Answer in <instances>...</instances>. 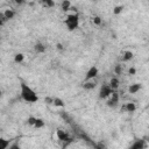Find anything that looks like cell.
Segmentation results:
<instances>
[{"label":"cell","instance_id":"obj_11","mask_svg":"<svg viewBox=\"0 0 149 149\" xmlns=\"http://www.w3.org/2000/svg\"><path fill=\"white\" fill-rule=\"evenodd\" d=\"M45 50H47V47L42 42H37V43L34 44V51L36 54H43Z\"/></svg>","mask_w":149,"mask_h":149},{"label":"cell","instance_id":"obj_23","mask_svg":"<svg viewBox=\"0 0 149 149\" xmlns=\"http://www.w3.org/2000/svg\"><path fill=\"white\" fill-rule=\"evenodd\" d=\"M92 21H93V23H94L95 26H101V23H102V19H101L100 16H98V15L93 16V17H92Z\"/></svg>","mask_w":149,"mask_h":149},{"label":"cell","instance_id":"obj_16","mask_svg":"<svg viewBox=\"0 0 149 149\" xmlns=\"http://www.w3.org/2000/svg\"><path fill=\"white\" fill-rule=\"evenodd\" d=\"M10 140H7V139H3L1 137L0 139V149H8V147L10 146Z\"/></svg>","mask_w":149,"mask_h":149},{"label":"cell","instance_id":"obj_3","mask_svg":"<svg viewBox=\"0 0 149 149\" xmlns=\"http://www.w3.org/2000/svg\"><path fill=\"white\" fill-rule=\"evenodd\" d=\"M113 92H114V90L109 86V84H102L100 90H99V98L100 99H108Z\"/></svg>","mask_w":149,"mask_h":149},{"label":"cell","instance_id":"obj_15","mask_svg":"<svg viewBox=\"0 0 149 149\" xmlns=\"http://www.w3.org/2000/svg\"><path fill=\"white\" fill-rule=\"evenodd\" d=\"M52 105L56 106V107H61V108L65 107V102H64V100L61 99V98H58V97H55V98H54V102H52Z\"/></svg>","mask_w":149,"mask_h":149},{"label":"cell","instance_id":"obj_27","mask_svg":"<svg viewBox=\"0 0 149 149\" xmlns=\"http://www.w3.org/2000/svg\"><path fill=\"white\" fill-rule=\"evenodd\" d=\"M128 73H129L130 76H134V74H136V69H135L134 66L129 68V70H128Z\"/></svg>","mask_w":149,"mask_h":149},{"label":"cell","instance_id":"obj_28","mask_svg":"<svg viewBox=\"0 0 149 149\" xmlns=\"http://www.w3.org/2000/svg\"><path fill=\"white\" fill-rule=\"evenodd\" d=\"M44 101H45L47 104H52V102H54V98H50V97H47V98L44 99Z\"/></svg>","mask_w":149,"mask_h":149},{"label":"cell","instance_id":"obj_12","mask_svg":"<svg viewBox=\"0 0 149 149\" xmlns=\"http://www.w3.org/2000/svg\"><path fill=\"white\" fill-rule=\"evenodd\" d=\"M122 109L123 111H126V112H128V113H133V112H135L136 111V105L134 104V102H126L123 106H122Z\"/></svg>","mask_w":149,"mask_h":149},{"label":"cell","instance_id":"obj_26","mask_svg":"<svg viewBox=\"0 0 149 149\" xmlns=\"http://www.w3.org/2000/svg\"><path fill=\"white\" fill-rule=\"evenodd\" d=\"M8 149H22V148H21V146L19 144V142H13V143L8 147Z\"/></svg>","mask_w":149,"mask_h":149},{"label":"cell","instance_id":"obj_22","mask_svg":"<svg viewBox=\"0 0 149 149\" xmlns=\"http://www.w3.org/2000/svg\"><path fill=\"white\" fill-rule=\"evenodd\" d=\"M122 10H123V5H118V6H115L113 8V14L114 15H119V14L122 13Z\"/></svg>","mask_w":149,"mask_h":149},{"label":"cell","instance_id":"obj_21","mask_svg":"<svg viewBox=\"0 0 149 149\" xmlns=\"http://www.w3.org/2000/svg\"><path fill=\"white\" fill-rule=\"evenodd\" d=\"M41 3H42V6H43L44 8H51V7L55 6V2L51 1V0H44V1H42Z\"/></svg>","mask_w":149,"mask_h":149},{"label":"cell","instance_id":"obj_24","mask_svg":"<svg viewBox=\"0 0 149 149\" xmlns=\"http://www.w3.org/2000/svg\"><path fill=\"white\" fill-rule=\"evenodd\" d=\"M114 73L116 76H120L122 73V66H121V64H115V66H114Z\"/></svg>","mask_w":149,"mask_h":149},{"label":"cell","instance_id":"obj_29","mask_svg":"<svg viewBox=\"0 0 149 149\" xmlns=\"http://www.w3.org/2000/svg\"><path fill=\"white\" fill-rule=\"evenodd\" d=\"M56 47H57V49H58V50H63V49H64V47H63V44H62V43H57V44H56Z\"/></svg>","mask_w":149,"mask_h":149},{"label":"cell","instance_id":"obj_25","mask_svg":"<svg viewBox=\"0 0 149 149\" xmlns=\"http://www.w3.org/2000/svg\"><path fill=\"white\" fill-rule=\"evenodd\" d=\"M94 148H95V149H107V147L105 146L104 142H98V143H95V144H94Z\"/></svg>","mask_w":149,"mask_h":149},{"label":"cell","instance_id":"obj_14","mask_svg":"<svg viewBox=\"0 0 149 149\" xmlns=\"http://www.w3.org/2000/svg\"><path fill=\"white\" fill-rule=\"evenodd\" d=\"M134 58V54L130 51V50H126L123 54H122V62H129Z\"/></svg>","mask_w":149,"mask_h":149},{"label":"cell","instance_id":"obj_1","mask_svg":"<svg viewBox=\"0 0 149 149\" xmlns=\"http://www.w3.org/2000/svg\"><path fill=\"white\" fill-rule=\"evenodd\" d=\"M20 97L23 101L28 104H34L38 101V95L37 93L24 81L20 83Z\"/></svg>","mask_w":149,"mask_h":149},{"label":"cell","instance_id":"obj_4","mask_svg":"<svg viewBox=\"0 0 149 149\" xmlns=\"http://www.w3.org/2000/svg\"><path fill=\"white\" fill-rule=\"evenodd\" d=\"M119 102H120V94H119V92L114 91V92L112 93V95L107 99L106 105H107L109 108H115V107L119 105Z\"/></svg>","mask_w":149,"mask_h":149},{"label":"cell","instance_id":"obj_18","mask_svg":"<svg viewBox=\"0 0 149 149\" xmlns=\"http://www.w3.org/2000/svg\"><path fill=\"white\" fill-rule=\"evenodd\" d=\"M44 126H45L44 120H43V119H41V118H37V119H36V122H35V125H34V128L40 129V128H43Z\"/></svg>","mask_w":149,"mask_h":149},{"label":"cell","instance_id":"obj_13","mask_svg":"<svg viewBox=\"0 0 149 149\" xmlns=\"http://www.w3.org/2000/svg\"><path fill=\"white\" fill-rule=\"evenodd\" d=\"M108 84H109V86H111L114 91H116V90L119 88V86H120V80H119L118 77H112Z\"/></svg>","mask_w":149,"mask_h":149},{"label":"cell","instance_id":"obj_17","mask_svg":"<svg viewBox=\"0 0 149 149\" xmlns=\"http://www.w3.org/2000/svg\"><path fill=\"white\" fill-rule=\"evenodd\" d=\"M61 7H62V9H63L64 12H68V10H70V9L72 8V5H71V2H70L69 0H64V1H62Z\"/></svg>","mask_w":149,"mask_h":149},{"label":"cell","instance_id":"obj_7","mask_svg":"<svg viewBox=\"0 0 149 149\" xmlns=\"http://www.w3.org/2000/svg\"><path fill=\"white\" fill-rule=\"evenodd\" d=\"M56 135H57V139L59 140V141H62V142H69V141H71L72 139L70 137V135L65 132V130H63V129H57L56 130Z\"/></svg>","mask_w":149,"mask_h":149},{"label":"cell","instance_id":"obj_20","mask_svg":"<svg viewBox=\"0 0 149 149\" xmlns=\"http://www.w3.org/2000/svg\"><path fill=\"white\" fill-rule=\"evenodd\" d=\"M36 116H33V115H29L28 118H27V120H26V123L28 125V126H31V127H34V125H35V122H36Z\"/></svg>","mask_w":149,"mask_h":149},{"label":"cell","instance_id":"obj_9","mask_svg":"<svg viewBox=\"0 0 149 149\" xmlns=\"http://www.w3.org/2000/svg\"><path fill=\"white\" fill-rule=\"evenodd\" d=\"M1 14L3 15V17H5L7 21H9V20L14 19V16L16 15L15 10H14V9H10V8H7V9H5V10H3Z\"/></svg>","mask_w":149,"mask_h":149},{"label":"cell","instance_id":"obj_5","mask_svg":"<svg viewBox=\"0 0 149 149\" xmlns=\"http://www.w3.org/2000/svg\"><path fill=\"white\" fill-rule=\"evenodd\" d=\"M148 147L147 140L144 139H136L134 140V142L128 147V149H146Z\"/></svg>","mask_w":149,"mask_h":149},{"label":"cell","instance_id":"obj_8","mask_svg":"<svg viewBox=\"0 0 149 149\" xmlns=\"http://www.w3.org/2000/svg\"><path fill=\"white\" fill-rule=\"evenodd\" d=\"M95 86H97V83H95V80H84V83L81 84V87L84 88V90H86V91H91V90H94L95 88Z\"/></svg>","mask_w":149,"mask_h":149},{"label":"cell","instance_id":"obj_10","mask_svg":"<svg viewBox=\"0 0 149 149\" xmlns=\"http://www.w3.org/2000/svg\"><path fill=\"white\" fill-rule=\"evenodd\" d=\"M141 88H142V84H140V83H134V84H130V85H129L128 92H129L130 94H135V93H137Z\"/></svg>","mask_w":149,"mask_h":149},{"label":"cell","instance_id":"obj_19","mask_svg":"<svg viewBox=\"0 0 149 149\" xmlns=\"http://www.w3.org/2000/svg\"><path fill=\"white\" fill-rule=\"evenodd\" d=\"M23 61H24V55L22 52H19V54L14 55V62L15 63H22Z\"/></svg>","mask_w":149,"mask_h":149},{"label":"cell","instance_id":"obj_2","mask_svg":"<svg viewBox=\"0 0 149 149\" xmlns=\"http://www.w3.org/2000/svg\"><path fill=\"white\" fill-rule=\"evenodd\" d=\"M64 23H65L68 30H70V31L77 29L79 27V15H78V13L68 14L66 19L64 20Z\"/></svg>","mask_w":149,"mask_h":149},{"label":"cell","instance_id":"obj_6","mask_svg":"<svg viewBox=\"0 0 149 149\" xmlns=\"http://www.w3.org/2000/svg\"><path fill=\"white\" fill-rule=\"evenodd\" d=\"M98 73H99V69H98L95 65H92V66L87 70V72H86V74H85V80H92V79H94V78L98 76Z\"/></svg>","mask_w":149,"mask_h":149}]
</instances>
